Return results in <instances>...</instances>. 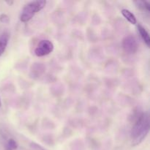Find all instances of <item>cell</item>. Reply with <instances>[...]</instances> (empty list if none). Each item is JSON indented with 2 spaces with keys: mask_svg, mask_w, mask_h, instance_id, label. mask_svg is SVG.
<instances>
[{
  "mask_svg": "<svg viewBox=\"0 0 150 150\" xmlns=\"http://www.w3.org/2000/svg\"><path fill=\"white\" fill-rule=\"evenodd\" d=\"M18 143L16 141L13 139H9L6 143V150H16L17 149Z\"/></svg>",
  "mask_w": 150,
  "mask_h": 150,
  "instance_id": "obj_8",
  "label": "cell"
},
{
  "mask_svg": "<svg viewBox=\"0 0 150 150\" xmlns=\"http://www.w3.org/2000/svg\"><path fill=\"white\" fill-rule=\"evenodd\" d=\"M138 31H139L141 37H142V38L143 39V40L144 41L146 45H147V46H149L150 38L149 33H148L147 31L146 30V29H145L144 26H142L141 24H139L138 25Z\"/></svg>",
  "mask_w": 150,
  "mask_h": 150,
  "instance_id": "obj_7",
  "label": "cell"
},
{
  "mask_svg": "<svg viewBox=\"0 0 150 150\" xmlns=\"http://www.w3.org/2000/svg\"><path fill=\"white\" fill-rule=\"evenodd\" d=\"M10 35L7 32H4L0 35V57L2 55L7 48Z\"/></svg>",
  "mask_w": 150,
  "mask_h": 150,
  "instance_id": "obj_5",
  "label": "cell"
},
{
  "mask_svg": "<svg viewBox=\"0 0 150 150\" xmlns=\"http://www.w3.org/2000/svg\"><path fill=\"white\" fill-rule=\"evenodd\" d=\"M149 131V114L147 112H139L136 114L130 133L133 146H136L142 143L146 137Z\"/></svg>",
  "mask_w": 150,
  "mask_h": 150,
  "instance_id": "obj_1",
  "label": "cell"
},
{
  "mask_svg": "<svg viewBox=\"0 0 150 150\" xmlns=\"http://www.w3.org/2000/svg\"><path fill=\"white\" fill-rule=\"evenodd\" d=\"M46 1L43 0L32 1L26 4L22 9L20 15L21 21L26 23L30 21L36 13L40 11L45 7Z\"/></svg>",
  "mask_w": 150,
  "mask_h": 150,
  "instance_id": "obj_2",
  "label": "cell"
},
{
  "mask_svg": "<svg viewBox=\"0 0 150 150\" xmlns=\"http://www.w3.org/2000/svg\"><path fill=\"white\" fill-rule=\"evenodd\" d=\"M0 21L3 23H7L10 21V18H9L8 16L3 13V14L0 15Z\"/></svg>",
  "mask_w": 150,
  "mask_h": 150,
  "instance_id": "obj_9",
  "label": "cell"
},
{
  "mask_svg": "<svg viewBox=\"0 0 150 150\" xmlns=\"http://www.w3.org/2000/svg\"><path fill=\"white\" fill-rule=\"evenodd\" d=\"M54 44L49 40L40 41L35 49V54L38 57H42L51 54L54 51Z\"/></svg>",
  "mask_w": 150,
  "mask_h": 150,
  "instance_id": "obj_3",
  "label": "cell"
},
{
  "mask_svg": "<svg viewBox=\"0 0 150 150\" xmlns=\"http://www.w3.org/2000/svg\"><path fill=\"white\" fill-rule=\"evenodd\" d=\"M122 45L125 52L127 54H134L137 52L138 45L137 40L132 35L126 36L122 42Z\"/></svg>",
  "mask_w": 150,
  "mask_h": 150,
  "instance_id": "obj_4",
  "label": "cell"
},
{
  "mask_svg": "<svg viewBox=\"0 0 150 150\" xmlns=\"http://www.w3.org/2000/svg\"><path fill=\"white\" fill-rule=\"evenodd\" d=\"M1 100H0V108H1Z\"/></svg>",
  "mask_w": 150,
  "mask_h": 150,
  "instance_id": "obj_10",
  "label": "cell"
},
{
  "mask_svg": "<svg viewBox=\"0 0 150 150\" xmlns=\"http://www.w3.org/2000/svg\"><path fill=\"white\" fill-rule=\"evenodd\" d=\"M121 13L122 14V16L125 17V18L127 21L130 22L131 24L135 25L137 23V20H136V16H135V15L131 11H130L129 10H127V9H122Z\"/></svg>",
  "mask_w": 150,
  "mask_h": 150,
  "instance_id": "obj_6",
  "label": "cell"
}]
</instances>
